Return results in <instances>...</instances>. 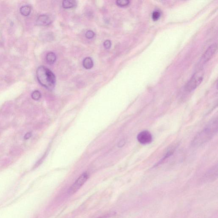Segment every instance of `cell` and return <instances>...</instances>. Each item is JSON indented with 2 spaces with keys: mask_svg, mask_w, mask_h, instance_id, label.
Listing matches in <instances>:
<instances>
[{
  "mask_svg": "<svg viewBox=\"0 0 218 218\" xmlns=\"http://www.w3.org/2000/svg\"><path fill=\"white\" fill-rule=\"evenodd\" d=\"M218 121L217 118L213 119L199 132L192 141V145L198 147L208 142L212 139L218 132Z\"/></svg>",
  "mask_w": 218,
  "mask_h": 218,
  "instance_id": "6da1fadb",
  "label": "cell"
},
{
  "mask_svg": "<svg viewBox=\"0 0 218 218\" xmlns=\"http://www.w3.org/2000/svg\"><path fill=\"white\" fill-rule=\"evenodd\" d=\"M38 81L40 84L50 90H53L55 87L56 78L50 69L44 66H40L36 71Z\"/></svg>",
  "mask_w": 218,
  "mask_h": 218,
  "instance_id": "7a4b0ae2",
  "label": "cell"
},
{
  "mask_svg": "<svg viewBox=\"0 0 218 218\" xmlns=\"http://www.w3.org/2000/svg\"><path fill=\"white\" fill-rule=\"evenodd\" d=\"M204 72L202 70L196 72L192 76L185 86V90L190 92L196 89L202 82Z\"/></svg>",
  "mask_w": 218,
  "mask_h": 218,
  "instance_id": "3957f363",
  "label": "cell"
},
{
  "mask_svg": "<svg viewBox=\"0 0 218 218\" xmlns=\"http://www.w3.org/2000/svg\"><path fill=\"white\" fill-rule=\"evenodd\" d=\"M89 178V175L87 173H85L81 175L75 181L73 185L70 187L68 190V193L70 195H72L78 190L86 182Z\"/></svg>",
  "mask_w": 218,
  "mask_h": 218,
  "instance_id": "277c9868",
  "label": "cell"
},
{
  "mask_svg": "<svg viewBox=\"0 0 218 218\" xmlns=\"http://www.w3.org/2000/svg\"><path fill=\"white\" fill-rule=\"evenodd\" d=\"M217 44H214L210 45L201 58L200 61L199 62L200 65H202L205 64L211 59L217 51Z\"/></svg>",
  "mask_w": 218,
  "mask_h": 218,
  "instance_id": "5b68a950",
  "label": "cell"
},
{
  "mask_svg": "<svg viewBox=\"0 0 218 218\" xmlns=\"http://www.w3.org/2000/svg\"><path fill=\"white\" fill-rule=\"evenodd\" d=\"M138 141L142 144H150L152 141L153 137L151 134L148 131H141L138 135L137 137Z\"/></svg>",
  "mask_w": 218,
  "mask_h": 218,
  "instance_id": "8992f818",
  "label": "cell"
},
{
  "mask_svg": "<svg viewBox=\"0 0 218 218\" xmlns=\"http://www.w3.org/2000/svg\"><path fill=\"white\" fill-rule=\"evenodd\" d=\"M217 176L218 167L217 165L206 173L203 178V181L204 182H211L217 179Z\"/></svg>",
  "mask_w": 218,
  "mask_h": 218,
  "instance_id": "52a82bcc",
  "label": "cell"
},
{
  "mask_svg": "<svg viewBox=\"0 0 218 218\" xmlns=\"http://www.w3.org/2000/svg\"><path fill=\"white\" fill-rule=\"evenodd\" d=\"M53 21L49 16L47 15H41L37 19V25L40 26H46L50 25Z\"/></svg>",
  "mask_w": 218,
  "mask_h": 218,
  "instance_id": "ba28073f",
  "label": "cell"
},
{
  "mask_svg": "<svg viewBox=\"0 0 218 218\" xmlns=\"http://www.w3.org/2000/svg\"><path fill=\"white\" fill-rule=\"evenodd\" d=\"M76 2L75 1L72 0H65L62 2V6L65 9H70L76 6Z\"/></svg>",
  "mask_w": 218,
  "mask_h": 218,
  "instance_id": "9c48e42d",
  "label": "cell"
},
{
  "mask_svg": "<svg viewBox=\"0 0 218 218\" xmlns=\"http://www.w3.org/2000/svg\"><path fill=\"white\" fill-rule=\"evenodd\" d=\"M93 61L90 57H87L84 59L83 65L86 69L89 70L93 67Z\"/></svg>",
  "mask_w": 218,
  "mask_h": 218,
  "instance_id": "30bf717a",
  "label": "cell"
},
{
  "mask_svg": "<svg viewBox=\"0 0 218 218\" xmlns=\"http://www.w3.org/2000/svg\"><path fill=\"white\" fill-rule=\"evenodd\" d=\"M56 60V55L53 52L48 53L46 56V60L47 62L50 65H53L55 62Z\"/></svg>",
  "mask_w": 218,
  "mask_h": 218,
  "instance_id": "8fae6325",
  "label": "cell"
},
{
  "mask_svg": "<svg viewBox=\"0 0 218 218\" xmlns=\"http://www.w3.org/2000/svg\"><path fill=\"white\" fill-rule=\"evenodd\" d=\"M20 12L23 16H29L31 12V7L29 6H23L21 8Z\"/></svg>",
  "mask_w": 218,
  "mask_h": 218,
  "instance_id": "7c38bea8",
  "label": "cell"
},
{
  "mask_svg": "<svg viewBox=\"0 0 218 218\" xmlns=\"http://www.w3.org/2000/svg\"><path fill=\"white\" fill-rule=\"evenodd\" d=\"M116 3L118 6L120 7H125L130 4V1L128 0H118Z\"/></svg>",
  "mask_w": 218,
  "mask_h": 218,
  "instance_id": "4fadbf2b",
  "label": "cell"
},
{
  "mask_svg": "<svg viewBox=\"0 0 218 218\" xmlns=\"http://www.w3.org/2000/svg\"><path fill=\"white\" fill-rule=\"evenodd\" d=\"M31 96L33 99L38 101L41 98V93L38 90H35L32 93Z\"/></svg>",
  "mask_w": 218,
  "mask_h": 218,
  "instance_id": "5bb4252c",
  "label": "cell"
},
{
  "mask_svg": "<svg viewBox=\"0 0 218 218\" xmlns=\"http://www.w3.org/2000/svg\"><path fill=\"white\" fill-rule=\"evenodd\" d=\"M161 16V13L159 11H155L153 12L152 15V18L154 21H156L159 19Z\"/></svg>",
  "mask_w": 218,
  "mask_h": 218,
  "instance_id": "9a60e30c",
  "label": "cell"
},
{
  "mask_svg": "<svg viewBox=\"0 0 218 218\" xmlns=\"http://www.w3.org/2000/svg\"><path fill=\"white\" fill-rule=\"evenodd\" d=\"M95 34L94 32L92 31H88L85 34V36L89 39H92L95 36Z\"/></svg>",
  "mask_w": 218,
  "mask_h": 218,
  "instance_id": "2e32d148",
  "label": "cell"
},
{
  "mask_svg": "<svg viewBox=\"0 0 218 218\" xmlns=\"http://www.w3.org/2000/svg\"><path fill=\"white\" fill-rule=\"evenodd\" d=\"M104 46L105 49H110L111 47V42L109 40H105L104 43Z\"/></svg>",
  "mask_w": 218,
  "mask_h": 218,
  "instance_id": "e0dca14e",
  "label": "cell"
},
{
  "mask_svg": "<svg viewBox=\"0 0 218 218\" xmlns=\"http://www.w3.org/2000/svg\"><path fill=\"white\" fill-rule=\"evenodd\" d=\"M31 136H32V133H31V132L27 133L25 134V136H24V139L26 140L29 139L31 137Z\"/></svg>",
  "mask_w": 218,
  "mask_h": 218,
  "instance_id": "ac0fdd59",
  "label": "cell"
}]
</instances>
